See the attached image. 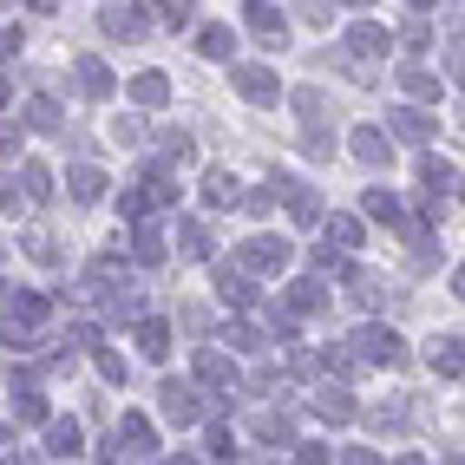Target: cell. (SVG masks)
I'll return each mask as SVG.
<instances>
[{
	"instance_id": "1",
	"label": "cell",
	"mask_w": 465,
	"mask_h": 465,
	"mask_svg": "<svg viewBox=\"0 0 465 465\" xmlns=\"http://www.w3.org/2000/svg\"><path fill=\"white\" fill-rule=\"evenodd\" d=\"M46 322V295L40 289H7L0 295V341H26Z\"/></svg>"
},
{
	"instance_id": "2",
	"label": "cell",
	"mask_w": 465,
	"mask_h": 465,
	"mask_svg": "<svg viewBox=\"0 0 465 465\" xmlns=\"http://www.w3.org/2000/svg\"><path fill=\"white\" fill-rule=\"evenodd\" d=\"M348 348H354V361H367V367H407V341H400L393 328H381V322L361 328Z\"/></svg>"
},
{
	"instance_id": "3",
	"label": "cell",
	"mask_w": 465,
	"mask_h": 465,
	"mask_svg": "<svg viewBox=\"0 0 465 465\" xmlns=\"http://www.w3.org/2000/svg\"><path fill=\"white\" fill-rule=\"evenodd\" d=\"M151 452H158V432H151L144 413H125V420L112 426V452L105 459H151Z\"/></svg>"
},
{
	"instance_id": "4",
	"label": "cell",
	"mask_w": 465,
	"mask_h": 465,
	"mask_svg": "<svg viewBox=\"0 0 465 465\" xmlns=\"http://www.w3.org/2000/svg\"><path fill=\"white\" fill-rule=\"evenodd\" d=\"M158 400H164V420H171V426H197V420L210 413V407H203V393H197L191 381H164Z\"/></svg>"
},
{
	"instance_id": "5",
	"label": "cell",
	"mask_w": 465,
	"mask_h": 465,
	"mask_svg": "<svg viewBox=\"0 0 465 465\" xmlns=\"http://www.w3.org/2000/svg\"><path fill=\"white\" fill-rule=\"evenodd\" d=\"M236 262L256 269V275H275V269H289V242H282V236H250V242L236 250Z\"/></svg>"
},
{
	"instance_id": "6",
	"label": "cell",
	"mask_w": 465,
	"mask_h": 465,
	"mask_svg": "<svg viewBox=\"0 0 465 465\" xmlns=\"http://www.w3.org/2000/svg\"><path fill=\"white\" fill-rule=\"evenodd\" d=\"M242 26L262 40V46H289V14L269 7V0H250V14H242Z\"/></svg>"
},
{
	"instance_id": "7",
	"label": "cell",
	"mask_w": 465,
	"mask_h": 465,
	"mask_svg": "<svg viewBox=\"0 0 465 465\" xmlns=\"http://www.w3.org/2000/svg\"><path fill=\"white\" fill-rule=\"evenodd\" d=\"M230 79H236V92H242L250 105H275V99H282V85H275V73H269V66H236Z\"/></svg>"
},
{
	"instance_id": "8",
	"label": "cell",
	"mask_w": 465,
	"mask_h": 465,
	"mask_svg": "<svg viewBox=\"0 0 465 465\" xmlns=\"http://www.w3.org/2000/svg\"><path fill=\"white\" fill-rule=\"evenodd\" d=\"M315 413H322L328 426H348V420H361V407H354V393H348V387H334V381H328V387L315 393Z\"/></svg>"
},
{
	"instance_id": "9",
	"label": "cell",
	"mask_w": 465,
	"mask_h": 465,
	"mask_svg": "<svg viewBox=\"0 0 465 465\" xmlns=\"http://www.w3.org/2000/svg\"><path fill=\"white\" fill-rule=\"evenodd\" d=\"M275 191L289 197V216H295L302 230H308V223H322V197L308 191V183H289V177H275Z\"/></svg>"
},
{
	"instance_id": "10",
	"label": "cell",
	"mask_w": 465,
	"mask_h": 465,
	"mask_svg": "<svg viewBox=\"0 0 465 465\" xmlns=\"http://www.w3.org/2000/svg\"><path fill=\"white\" fill-rule=\"evenodd\" d=\"M73 79H79V92H85V99H112V66H105V59H73Z\"/></svg>"
},
{
	"instance_id": "11",
	"label": "cell",
	"mask_w": 465,
	"mask_h": 465,
	"mask_svg": "<svg viewBox=\"0 0 465 465\" xmlns=\"http://www.w3.org/2000/svg\"><path fill=\"white\" fill-rule=\"evenodd\" d=\"M216 295H223L230 308H256V295H250V275H242V262L230 269V262H216Z\"/></svg>"
},
{
	"instance_id": "12",
	"label": "cell",
	"mask_w": 465,
	"mask_h": 465,
	"mask_svg": "<svg viewBox=\"0 0 465 465\" xmlns=\"http://www.w3.org/2000/svg\"><path fill=\"white\" fill-rule=\"evenodd\" d=\"M354 158H361L367 171H381V164L393 158V144H387V132H381V125H361V132H354Z\"/></svg>"
},
{
	"instance_id": "13",
	"label": "cell",
	"mask_w": 465,
	"mask_h": 465,
	"mask_svg": "<svg viewBox=\"0 0 465 465\" xmlns=\"http://www.w3.org/2000/svg\"><path fill=\"white\" fill-rule=\"evenodd\" d=\"M66 197H73L79 210H85V203H99V197H105V171H99V164H79V171L66 177Z\"/></svg>"
},
{
	"instance_id": "14",
	"label": "cell",
	"mask_w": 465,
	"mask_h": 465,
	"mask_svg": "<svg viewBox=\"0 0 465 465\" xmlns=\"http://www.w3.org/2000/svg\"><path fill=\"white\" fill-rule=\"evenodd\" d=\"M197 381L230 393V387H236V361H230V354H216V348H203V354H197Z\"/></svg>"
},
{
	"instance_id": "15",
	"label": "cell",
	"mask_w": 465,
	"mask_h": 465,
	"mask_svg": "<svg viewBox=\"0 0 465 465\" xmlns=\"http://www.w3.org/2000/svg\"><path fill=\"white\" fill-rule=\"evenodd\" d=\"M387 125H393L400 138H413V144H426L432 132H440V125H432L426 112H413V105H393V112H387Z\"/></svg>"
},
{
	"instance_id": "16",
	"label": "cell",
	"mask_w": 465,
	"mask_h": 465,
	"mask_svg": "<svg viewBox=\"0 0 465 465\" xmlns=\"http://www.w3.org/2000/svg\"><path fill=\"white\" fill-rule=\"evenodd\" d=\"M105 34H112V40H125V46L144 40V14H138V7H118V0H112V7H105Z\"/></svg>"
},
{
	"instance_id": "17",
	"label": "cell",
	"mask_w": 465,
	"mask_h": 465,
	"mask_svg": "<svg viewBox=\"0 0 465 465\" xmlns=\"http://www.w3.org/2000/svg\"><path fill=\"white\" fill-rule=\"evenodd\" d=\"M14 420L20 426H46V400H40L34 381H14Z\"/></svg>"
},
{
	"instance_id": "18",
	"label": "cell",
	"mask_w": 465,
	"mask_h": 465,
	"mask_svg": "<svg viewBox=\"0 0 465 465\" xmlns=\"http://www.w3.org/2000/svg\"><path fill=\"white\" fill-rule=\"evenodd\" d=\"M46 452H53V459H79V452H85V432H79L73 420H53V426H46Z\"/></svg>"
},
{
	"instance_id": "19",
	"label": "cell",
	"mask_w": 465,
	"mask_h": 465,
	"mask_svg": "<svg viewBox=\"0 0 465 465\" xmlns=\"http://www.w3.org/2000/svg\"><path fill=\"white\" fill-rule=\"evenodd\" d=\"M132 256H138L144 269H158V262H164V230H158V223H144V216H138V236H132Z\"/></svg>"
},
{
	"instance_id": "20",
	"label": "cell",
	"mask_w": 465,
	"mask_h": 465,
	"mask_svg": "<svg viewBox=\"0 0 465 465\" xmlns=\"http://www.w3.org/2000/svg\"><path fill=\"white\" fill-rule=\"evenodd\" d=\"M203 197H210L216 210H242V183H236L230 171H210V177H203Z\"/></svg>"
},
{
	"instance_id": "21",
	"label": "cell",
	"mask_w": 465,
	"mask_h": 465,
	"mask_svg": "<svg viewBox=\"0 0 465 465\" xmlns=\"http://www.w3.org/2000/svg\"><path fill=\"white\" fill-rule=\"evenodd\" d=\"M138 354H151V361H164L171 354V322H158V315H138Z\"/></svg>"
},
{
	"instance_id": "22",
	"label": "cell",
	"mask_w": 465,
	"mask_h": 465,
	"mask_svg": "<svg viewBox=\"0 0 465 465\" xmlns=\"http://www.w3.org/2000/svg\"><path fill=\"white\" fill-rule=\"evenodd\" d=\"M348 53H361V59H374V53H387V26H374V20H361V26H348Z\"/></svg>"
},
{
	"instance_id": "23",
	"label": "cell",
	"mask_w": 465,
	"mask_h": 465,
	"mask_svg": "<svg viewBox=\"0 0 465 465\" xmlns=\"http://www.w3.org/2000/svg\"><path fill=\"white\" fill-rule=\"evenodd\" d=\"M20 118H26L34 132H66V118H59V105L46 99V92H40V99H26V112H20Z\"/></svg>"
},
{
	"instance_id": "24",
	"label": "cell",
	"mask_w": 465,
	"mask_h": 465,
	"mask_svg": "<svg viewBox=\"0 0 465 465\" xmlns=\"http://www.w3.org/2000/svg\"><path fill=\"white\" fill-rule=\"evenodd\" d=\"M426 361H432V374H459V367H465V354H459V341L452 334H440V341H432V348H426Z\"/></svg>"
},
{
	"instance_id": "25",
	"label": "cell",
	"mask_w": 465,
	"mask_h": 465,
	"mask_svg": "<svg viewBox=\"0 0 465 465\" xmlns=\"http://www.w3.org/2000/svg\"><path fill=\"white\" fill-rule=\"evenodd\" d=\"M14 177H20V191H26V203H46V197H53V177H46V164H34V158H26V164H20Z\"/></svg>"
},
{
	"instance_id": "26",
	"label": "cell",
	"mask_w": 465,
	"mask_h": 465,
	"mask_svg": "<svg viewBox=\"0 0 465 465\" xmlns=\"http://www.w3.org/2000/svg\"><path fill=\"white\" fill-rule=\"evenodd\" d=\"M105 315H112V322H138V315H144V295H138L132 282H118L112 302H105Z\"/></svg>"
},
{
	"instance_id": "27",
	"label": "cell",
	"mask_w": 465,
	"mask_h": 465,
	"mask_svg": "<svg viewBox=\"0 0 465 465\" xmlns=\"http://www.w3.org/2000/svg\"><path fill=\"white\" fill-rule=\"evenodd\" d=\"M322 302H328V289L315 282V275H308V282H295V289H289V302H282V308H289V315H315Z\"/></svg>"
},
{
	"instance_id": "28",
	"label": "cell",
	"mask_w": 465,
	"mask_h": 465,
	"mask_svg": "<svg viewBox=\"0 0 465 465\" xmlns=\"http://www.w3.org/2000/svg\"><path fill=\"white\" fill-rule=\"evenodd\" d=\"M354 302H361V308H387V302H393V289L381 282V275H367V269H354Z\"/></svg>"
},
{
	"instance_id": "29",
	"label": "cell",
	"mask_w": 465,
	"mask_h": 465,
	"mask_svg": "<svg viewBox=\"0 0 465 465\" xmlns=\"http://www.w3.org/2000/svg\"><path fill=\"white\" fill-rule=\"evenodd\" d=\"M132 99H138V105H164V99H171V79H164V73H138V79H132Z\"/></svg>"
},
{
	"instance_id": "30",
	"label": "cell",
	"mask_w": 465,
	"mask_h": 465,
	"mask_svg": "<svg viewBox=\"0 0 465 465\" xmlns=\"http://www.w3.org/2000/svg\"><path fill=\"white\" fill-rule=\"evenodd\" d=\"M420 183H426V197L440 203V191L452 183V164H446V158H432V151H426V158H420Z\"/></svg>"
},
{
	"instance_id": "31",
	"label": "cell",
	"mask_w": 465,
	"mask_h": 465,
	"mask_svg": "<svg viewBox=\"0 0 465 465\" xmlns=\"http://www.w3.org/2000/svg\"><path fill=\"white\" fill-rule=\"evenodd\" d=\"M197 53H203V59H230V53H236V34H230V26H203V34H197Z\"/></svg>"
},
{
	"instance_id": "32",
	"label": "cell",
	"mask_w": 465,
	"mask_h": 465,
	"mask_svg": "<svg viewBox=\"0 0 465 465\" xmlns=\"http://www.w3.org/2000/svg\"><path fill=\"white\" fill-rule=\"evenodd\" d=\"M125 282V256H92V289H118Z\"/></svg>"
},
{
	"instance_id": "33",
	"label": "cell",
	"mask_w": 465,
	"mask_h": 465,
	"mask_svg": "<svg viewBox=\"0 0 465 465\" xmlns=\"http://www.w3.org/2000/svg\"><path fill=\"white\" fill-rule=\"evenodd\" d=\"M295 112L308 118V125H322V118H328V92H315V85H295Z\"/></svg>"
},
{
	"instance_id": "34",
	"label": "cell",
	"mask_w": 465,
	"mask_h": 465,
	"mask_svg": "<svg viewBox=\"0 0 465 465\" xmlns=\"http://www.w3.org/2000/svg\"><path fill=\"white\" fill-rule=\"evenodd\" d=\"M256 432H262L269 446H289V440H295V420H289V413H262V420H256Z\"/></svg>"
},
{
	"instance_id": "35",
	"label": "cell",
	"mask_w": 465,
	"mask_h": 465,
	"mask_svg": "<svg viewBox=\"0 0 465 465\" xmlns=\"http://www.w3.org/2000/svg\"><path fill=\"white\" fill-rule=\"evenodd\" d=\"M177 242H183V256H191V262L210 256V230L203 223H177Z\"/></svg>"
},
{
	"instance_id": "36",
	"label": "cell",
	"mask_w": 465,
	"mask_h": 465,
	"mask_svg": "<svg viewBox=\"0 0 465 465\" xmlns=\"http://www.w3.org/2000/svg\"><path fill=\"white\" fill-rule=\"evenodd\" d=\"M367 216H381V223H400V197L387 191V183H374V191H367Z\"/></svg>"
},
{
	"instance_id": "37",
	"label": "cell",
	"mask_w": 465,
	"mask_h": 465,
	"mask_svg": "<svg viewBox=\"0 0 465 465\" xmlns=\"http://www.w3.org/2000/svg\"><path fill=\"white\" fill-rule=\"evenodd\" d=\"M407 420H413V413L400 407V400H387V407H367V426H381V432H400Z\"/></svg>"
},
{
	"instance_id": "38",
	"label": "cell",
	"mask_w": 465,
	"mask_h": 465,
	"mask_svg": "<svg viewBox=\"0 0 465 465\" xmlns=\"http://www.w3.org/2000/svg\"><path fill=\"white\" fill-rule=\"evenodd\" d=\"M328 242H334V250H354V242H361V223H354V216H328Z\"/></svg>"
},
{
	"instance_id": "39",
	"label": "cell",
	"mask_w": 465,
	"mask_h": 465,
	"mask_svg": "<svg viewBox=\"0 0 465 465\" xmlns=\"http://www.w3.org/2000/svg\"><path fill=\"white\" fill-rule=\"evenodd\" d=\"M400 85H407L413 99H440V79H432V73H420V66H407V73H400Z\"/></svg>"
},
{
	"instance_id": "40",
	"label": "cell",
	"mask_w": 465,
	"mask_h": 465,
	"mask_svg": "<svg viewBox=\"0 0 465 465\" xmlns=\"http://www.w3.org/2000/svg\"><path fill=\"white\" fill-rule=\"evenodd\" d=\"M210 459H236V432L223 420H210Z\"/></svg>"
},
{
	"instance_id": "41",
	"label": "cell",
	"mask_w": 465,
	"mask_h": 465,
	"mask_svg": "<svg viewBox=\"0 0 465 465\" xmlns=\"http://www.w3.org/2000/svg\"><path fill=\"white\" fill-rule=\"evenodd\" d=\"M112 144L138 151V144H144V118H118V125H112Z\"/></svg>"
},
{
	"instance_id": "42",
	"label": "cell",
	"mask_w": 465,
	"mask_h": 465,
	"mask_svg": "<svg viewBox=\"0 0 465 465\" xmlns=\"http://www.w3.org/2000/svg\"><path fill=\"white\" fill-rule=\"evenodd\" d=\"M26 256H34V262H46V269H53V262H59V242H53L46 230H34V236H26Z\"/></svg>"
},
{
	"instance_id": "43",
	"label": "cell",
	"mask_w": 465,
	"mask_h": 465,
	"mask_svg": "<svg viewBox=\"0 0 465 465\" xmlns=\"http://www.w3.org/2000/svg\"><path fill=\"white\" fill-rule=\"evenodd\" d=\"M302 151H308V158H334V138H328L322 125H308V132H302Z\"/></svg>"
},
{
	"instance_id": "44",
	"label": "cell",
	"mask_w": 465,
	"mask_h": 465,
	"mask_svg": "<svg viewBox=\"0 0 465 465\" xmlns=\"http://www.w3.org/2000/svg\"><path fill=\"white\" fill-rule=\"evenodd\" d=\"M158 20L164 26H191V0H158Z\"/></svg>"
},
{
	"instance_id": "45",
	"label": "cell",
	"mask_w": 465,
	"mask_h": 465,
	"mask_svg": "<svg viewBox=\"0 0 465 465\" xmlns=\"http://www.w3.org/2000/svg\"><path fill=\"white\" fill-rule=\"evenodd\" d=\"M426 20H407V26H400V46H407V53H426Z\"/></svg>"
},
{
	"instance_id": "46",
	"label": "cell",
	"mask_w": 465,
	"mask_h": 465,
	"mask_svg": "<svg viewBox=\"0 0 465 465\" xmlns=\"http://www.w3.org/2000/svg\"><path fill=\"white\" fill-rule=\"evenodd\" d=\"M275 197H282L275 183H269V191H250V197H242V210H250V216H269V203H275Z\"/></svg>"
},
{
	"instance_id": "47",
	"label": "cell",
	"mask_w": 465,
	"mask_h": 465,
	"mask_svg": "<svg viewBox=\"0 0 465 465\" xmlns=\"http://www.w3.org/2000/svg\"><path fill=\"white\" fill-rule=\"evenodd\" d=\"M99 374H105V381H112V387H118V381H125V361H118V354H112V348H99Z\"/></svg>"
},
{
	"instance_id": "48",
	"label": "cell",
	"mask_w": 465,
	"mask_h": 465,
	"mask_svg": "<svg viewBox=\"0 0 465 465\" xmlns=\"http://www.w3.org/2000/svg\"><path fill=\"white\" fill-rule=\"evenodd\" d=\"M295 14H302V20H315V26H322V20H328V0H295Z\"/></svg>"
},
{
	"instance_id": "49",
	"label": "cell",
	"mask_w": 465,
	"mask_h": 465,
	"mask_svg": "<svg viewBox=\"0 0 465 465\" xmlns=\"http://www.w3.org/2000/svg\"><path fill=\"white\" fill-rule=\"evenodd\" d=\"M446 79H459V85H465V46H452V53H446Z\"/></svg>"
},
{
	"instance_id": "50",
	"label": "cell",
	"mask_w": 465,
	"mask_h": 465,
	"mask_svg": "<svg viewBox=\"0 0 465 465\" xmlns=\"http://www.w3.org/2000/svg\"><path fill=\"white\" fill-rule=\"evenodd\" d=\"M0 459H20V432L14 426H0Z\"/></svg>"
},
{
	"instance_id": "51",
	"label": "cell",
	"mask_w": 465,
	"mask_h": 465,
	"mask_svg": "<svg viewBox=\"0 0 465 465\" xmlns=\"http://www.w3.org/2000/svg\"><path fill=\"white\" fill-rule=\"evenodd\" d=\"M14 151H20V132H14V125H0V158H14Z\"/></svg>"
},
{
	"instance_id": "52",
	"label": "cell",
	"mask_w": 465,
	"mask_h": 465,
	"mask_svg": "<svg viewBox=\"0 0 465 465\" xmlns=\"http://www.w3.org/2000/svg\"><path fill=\"white\" fill-rule=\"evenodd\" d=\"M20 53V34H14V26H0V59H14Z\"/></svg>"
},
{
	"instance_id": "53",
	"label": "cell",
	"mask_w": 465,
	"mask_h": 465,
	"mask_svg": "<svg viewBox=\"0 0 465 465\" xmlns=\"http://www.w3.org/2000/svg\"><path fill=\"white\" fill-rule=\"evenodd\" d=\"M452 295H459V302H465V262H459V269H452Z\"/></svg>"
},
{
	"instance_id": "54",
	"label": "cell",
	"mask_w": 465,
	"mask_h": 465,
	"mask_svg": "<svg viewBox=\"0 0 465 465\" xmlns=\"http://www.w3.org/2000/svg\"><path fill=\"white\" fill-rule=\"evenodd\" d=\"M341 7H374V0H341Z\"/></svg>"
},
{
	"instance_id": "55",
	"label": "cell",
	"mask_w": 465,
	"mask_h": 465,
	"mask_svg": "<svg viewBox=\"0 0 465 465\" xmlns=\"http://www.w3.org/2000/svg\"><path fill=\"white\" fill-rule=\"evenodd\" d=\"M413 7H426V0H413Z\"/></svg>"
},
{
	"instance_id": "56",
	"label": "cell",
	"mask_w": 465,
	"mask_h": 465,
	"mask_svg": "<svg viewBox=\"0 0 465 465\" xmlns=\"http://www.w3.org/2000/svg\"><path fill=\"white\" fill-rule=\"evenodd\" d=\"M0 7H7V0H0Z\"/></svg>"
}]
</instances>
